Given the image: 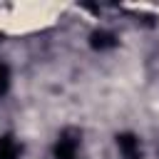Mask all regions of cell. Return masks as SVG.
<instances>
[{"instance_id":"3957f363","label":"cell","mask_w":159,"mask_h":159,"mask_svg":"<svg viewBox=\"0 0 159 159\" xmlns=\"http://www.w3.org/2000/svg\"><path fill=\"white\" fill-rule=\"evenodd\" d=\"M117 35L109 32V30H94L89 35V47L97 50V52H104V50H114L117 47Z\"/></svg>"},{"instance_id":"5b68a950","label":"cell","mask_w":159,"mask_h":159,"mask_svg":"<svg viewBox=\"0 0 159 159\" xmlns=\"http://www.w3.org/2000/svg\"><path fill=\"white\" fill-rule=\"evenodd\" d=\"M7 89H10V67L0 62V97L7 94Z\"/></svg>"},{"instance_id":"6da1fadb","label":"cell","mask_w":159,"mask_h":159,"mask_svg":"<svg viewBox=\"0 0 159 159\" xmlns=\"http://www.w3.org/2000/svg\"><path fill=\"white\" fill-rule=\"evenodd\" d=\"M77 149H80V132L65 129L52 147V157L55 159H77Z\"/></svg>"},{"instance_id":"7a4b0ae2","label":"cell","mask_w":159,"mask_h":159,"mask_svg":"<svg viewBox=\"0 0 159 159\" xmlns=\"http://www.w3.org/2000/svg\"><path fill=\"white\" fill-rule=\"evenodd\" d=\"M114 142H117V149H119L122 159H142V157H144V154H142V142H139L137 134H132V132H119V134L114 137Z\"/></svg>"},{"instance_id":"277c9868","label":"cell","mask_w":159,"mask_h":159,"mask_svg":"<svg viewBox=\"0 0 159 159\" xmlns=\"http://www.w3.org/2000/svg\"><path fill=\"white\" fill-rule=\"evenodd\" d=\"M22 144L12 134H0V159H20Z\"/></svg>"}]
</instances>
